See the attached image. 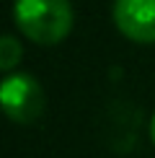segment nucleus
Here are the masks:
<instances>
[{
    "mask_svg": "<svg viewBox=\"0 0 155 158\" xmlns=\"http://www.w3.org/2000/svg\"><path fill=\"white\" fill-rule=\"evenodd\" d=\"M13 21L18 31L42 47H54L73 31L70 0H16Z\"/></svg>",
    "mask_w": 155,
    "mask_h": 158,
    "instance_id": "1",
    "label": "nucleus"
},
{
    "mask_svg": "<svg viewBox=\"0 0 155 158\" xmlns=\"http://www.w3.org/2000/svg\"><path fill=\"white\" fill-rule=\"evenodd\" d=\"M0 101L8 119L18 124H31L44 111V91L29 73H8L0 85Z\"/></svg>",
    "mask_w": 155,
    "mask_h": 158,
    "instance_id": "2",
    "label": "nucleus"
},
{
    "mask_svg": "<svg viewBox=\"0 0 155 158\" xmlns=\"http://www.w3.org/2000/svg\"><path fill=\"white\" fill-rule=\"evenodd\" d=\"M114 26L137 44H155V0H114Z\"/></svg>",
    "mask_w": 155,
    "mask_h": 158,
    "instance_id": "3",
    "label": "nucleus"
},
{
    "mask_svg": "<svg viewBox=\"0 0 155 158\" xmlns=\"http://www.w3.org/2000/svg\"><path fill=\"white\" fill-rule=\"evenodd\" d=\"M21 57H23L21 42H18L16 36L5 34L3 39H0V70H3L5 75L13 73V70H16V65L21 62Z\"/></svg>",
    "mask_w": 155,
    "mask_h": 158,
    "instance_id": "4",
    "label": "nucleus"
},
{
    "mask_svg": "<svg viewBox=\"0 0 155 158\" xmlns=\"http://www.w3.org/2000/svg\"><path fill=\"white\" fill-rule=\"evenodd\" d=\"M150 140H153V145H155V114H153V119H150Z\"/></svg>",
    "mask_w": 155,
    "mask_h": 158,
    "instance_id": "5",
    "label": "nucleus"
}]
</instances>
